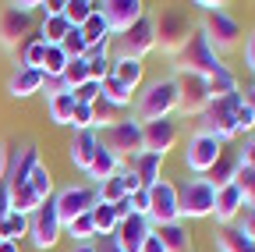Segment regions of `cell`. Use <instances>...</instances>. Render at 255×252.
Masks as SVG:
<instances>
[{"label": "cell", "instance_id": "cell-1", "mask_svg": "<svg viewBox=\"0 0 255 252\" xmlns=\"http://www.w3.org/2000/svg\"><path fill=\"white\" fill-rule=\"evenodd\" d=\"M181 107V89H177V75H163V78H152L135 92V110L131 117L138 124L159 121V117H174Z\"/></svg>", "mask_w": 255, "mask_h": 252}, {"label": "cell", "instance_id": "cell-2", "mask_svg": "<svg viewBox=\"0 0 255 252\" xmlns=\"http://www.w3.org/2000/svg\"><path fill=\"white\" fill-rule=\"evenodd\" d=\"M170 64H174V75H199V78H206V82H213V78H220L223 71H231L227 64H223V57L206 43V36L199 32H191L188 36V43L170 57Z\"/></svg>", "mask_w": 255, "mask_h": 252}, {"label": "cell", "instance_id": "cell-3", "mask_svg": "<svg viewBox=\"0 0 255 252\" xmlns=\"http://www.w3.org/2000/svg\"><path fill=\"white\" fill-rule=\"evenodd\" d=\"M199 28V21L191 18L184 7H159V14H152V32H156V50L159 53H167V57H174L184 43H188V36Z\"/></svg>", "mask_w": 255, "mask_h": 252}, {"label": "cell", "instance_id": "cell-4", "mask_svg": "<svg viewBox=\"0 0 255 252\" xmlns=\"http://www.w3.org/2000/svg\"><path fill=\"white\" fill-rule=\"evenodd\" d=\"M238 107H241V89L223 92V96H213L209 107L199 114V128L209 132V135H216L223 146L234 142V139H238V121H234Z\"/></svg>", "mask_w": 255, "mask_h": 252}, {"label": "cell", "instance_id": "cell-5", "mask_svg": "<svg viewBox=\"0 0 255 252\" xmlns=\"http://www.w3.org/2000/svg\"><path fill=\"white\" fill-rule=\"evenodd\" d=\"M39 11L36 0H18V4L0 7V50L18 53L25 39H32V14Z\"/></svg>", "mask_w": 255, "mask_h": 252}, {"label": "cell", "instance_id": "cell-6", "mask_svg": "<svg viewBox=\"0 0 255 252\" xmlns=\"http://www.w3.org/2000/svg\"><path fill=\"white\" fill-rule=\"evenodd\" d=\"M199 32H202V36H206V43L223 57V53H231V50H238V46H241L245 28H241V21H238L227 7L220 4L216 11H206V14H202Z\"/></svg>", "mask_w": 255, "mask_h": 252}, {"label": "cell", "instance_id": "cell-7", "mask_svg": "<svg viewBox=\"0 0 255 252\" xmlns=\"http://www.w3.org/2000/svg\"><path fill=\"white\" fill-rule=\"evenodd\" d=\"M96 135H100V146L110 149L121 164H131L135 156L145 149V146H142V124H138L135 117H121L117 124H110V128L96 132Z\"/></svg>", "mask_w": 255, "mask_h": 252}, {"label": "cell", "instance_id": "cell-8", "mask_svg": "<svg viewBox=\"0 0 255 252\" xmlns=\"http://www.w3.org/2000/svg\"><path fill=\"white\" fill-rule=\"evenodd\" d=\"M223 146L216 135H209V132H202V128H195L188 135V142H184V149H181V164L195 174V178H206L209 171H213V164L223 156Z\"/></svg>", "mask_w": 255, "mask_h": 252}, {"label": "cell", "instance_id": "cell-9", "mask_svg": "<svg viewBox=\"0 0 255 252\" xmlns=\"http://www.w3.org/2000/svg\"><path fill=\"white\" fill-rule=\"evenodd\" d=\"M213 203H216V188L206 178H188L177 188V206H181V220H209L213 217Z\"/></svg>", "mask_w": 255, "mask_h": 252}, {"label": "cell", "instance_id": "cell-10", "mask_svg": "<svg viewBox=\"0 0 255 252\" xmlns=\"http://www.w3.org/2000/svg\"><path fill=\"white\" fill-rule=\"evenodd\" d=\"M60 238H64V224H60V217L53 210V199H50V203H43L36 213L28 217V242H32V249L50 252Z\"/></svg>", "mask_w": 255, "mask_h": 252}, {"label": "cell", "instance_id": "cell-11", "mask_svg": "<svg viewBox=\"0 0 255 252\" xmlns=\"http://www.w3.org/2000/svg\"><path fill=\"white\" fill-rule=\"evenodd\" d=\"M96 11L103 14V21H107V28H110L114 39L124 36L138 18L149 14V7L142 4V0H103V4H96Z\"/></svg>", "mask_w": 255, "mask_h": 252}, {"label": "cell", "instance_id": "cell-12", "mask_svg": "<svg viewBox=\"0 0 255 252\" xmlns=\"http://www.w3.org/2000/svg\"><path fill=\"white\" fill-rule=\"evenodd\" d=\"M181 220V206H177V185L170 178H159L149 188V224H174Z\"/></svg>", "mask_w": 255, "mask_h": 252}, {"label": "cell", "instance_id": "cell-13", "mask_svg": "<svg viewBox=\"0 0 255 252\" xmlns=\"http://www.w3.org/2000/svg\"><path fill=\"white\" fill-rule=\"evenodd\" d=\"M96 206V188L92 185H68L53 192V210L60 217V224H71L78 213H89Z\"/></svg>", "mask_w": 255, "mask_h": 252}, {"label": "cell", "instance_id": "cell-14", "mask_svg": "<svg viewBox=\"0 0 255 252\" xmlns=\"http://www.w3.org/2000/svg\"><path fill=\"white\" fill-rule=\"evenodd\" d=\"M177 142H181V124L174 117H159V121L142 124V146H145V153H156V156H163V160H167V153Z\"/></svg>", "mask_w": 255, "mask_h": 252}, {"label": "cell", "instance_id": "cell-15", "mask_svg": "<svg viewBox=\"0 0 255 252\" xmlns=\"http://www.w3.org/2000/svg\"><path fill=\"white\" fill-rule=\"evenodd\" d=\"M117 53L124 57H138L145 60L149 53H156V32H152V14L138 18L124 36H117Z\"/></svg>", "mask_w": 255, "mask_h": 252}, {"label": "cell", "instance_id": "cell-16", "mask_svg": "<svg viewBox=\"0 0 255 252\" xmlns=\"http://www.w3.org/2000/svg\"><path fill=\"white\" fill-rule=\"evenodd\" d=\"M177 89H181V107H177V114H184V117H199V114L209 107V100H213L209 82L199 78V75H177Z\"/></svg>", "mask_w": 255, "mask_h": 252}, {"label": "cell", "instance_id": "cell-17", "mask_svg": "<svg viewBox=\"0 0 255 252\" xmlns=\"http://www.w3.org/2000/svg\"><path fill=\"white\" fill-rule=\"evenodd\" d=\"M149 231H152L149 217H135V213H128V217H121V220H117V231L110 235V242H114V249H117V252H142V245H145Z\"/></svg>", "mask_w": 255, "mask_h": 252}, {"label": "cell", "instance_id": "cell-18", "mask_svg": "<svg viewBox=\"0 0 255 252\" xmlns=\"http://www.w3.org/2000/svg\"><path fill=\"white\" fill-rule=\"evenodd\" d=\"M241 210H245V196H241V188L234 181L223 185V188H216V203H213L216 228H234L238 217H241Z\"/></svg>", "mask_w": 255, "mask_h": 252}, {"label": "cell", "instance_id": "cell-19", "mask_svg": "<svg viewBox=\"0 0 255 252\" xmlns=\"http://www.w3.org/2000/svg\"><path fill=\"white\" fill-rule=\"evenodd\" d=\"M43 89H46V75L39 68H14L11 78H7V96L11 100H28Z\"/></svg>", "mask_w": 255, "mask_h": 252}, {"label": "cell", "instance_id": "cell-20", "mask_svg": "<svg viewBox=\"0 0 255 252\" xmlns=\"http://www.w3.org/2000/svg\"><path fill=\"white\" fill-rule=\"evenodd\" d=\"M110 75H114L121 85H128L131 92H138V89L145 85V60H138V57H124V53H114V57H110Z\"/></svg>", "mask_w": 255, "mask_h": 252}, {"label": "cell", "instance_id": "cell-21", "mask_svg": "<svg viewBox=\"0 0 255 252\" xmlns=\"http://www.w3.org/2000/svg\"><path fill=\"white\" fill-rule=\"evenodd\" d=\"M152 235L159 238L167 252H195V242H191V231L184 220H174V224H156Z\"/></svg>", "mask_w": 255, "mask_h": 252}, {"label": "cell", "instance_id": "cell-22", "mask_svg": "<svg viewBox=\"0 0 255 252\" xmlns=\"http://www.w3.org/2000/svg\"><path fill=\"white\" fill-rule=\"evenodd\" d=\"M96 149H100V135H96V132H75V139L68 142V160H71V167L85 174L89 164H92V156H96Z\"/></svg>", "mask_w": 255, "mask_h": 252}, {"label": "cell", "instance_id": "cell-23", "mask_svg": "<svg viewBox=\"0 0 255 252\" xmlns=\"http://www.w3.org/2000/svg\"><path fill=\"white\" fill-rule=\"evenodd\" d=\"M46 96V110H50V121L53 124H71V114H75V96L71 92H64L60 85H53V89H46L43 92Z\"/></svg>", "mask_w": 255, "mask_h": 252}, {"label": "cell", "instance_id": "cell-24", "mask_svg": "<svg viewBox=\"0 0 255 252\" xmlns=\"http://www.w3.org/2000/svg\"><path fill=\"white\" fill-rule=\"evenodd\" d=\"M128 167H131V171L138 174L142 188H152L159 178H163V156H156V153H145V149H142V153H138Z\"/></svg>", "mask_w": 255, "mask_h": 252}, {"label": "cell", "instance_id": "cell-25", "mask_svg": "<svg viewBox=\"0 0 255 252\" xmlns=\"http://www.w3.org/2000/svg\"><path fill=\"white\" fill-rule=\"evenodd\" d=\"M124 164L117 160V156L110 153V149H96V156H92V164H89V171H85V178L92 181V185H100V181H107V178H114L117 171H121Z\"/></svg>", "mask_w": 255, "mask_h": 252}, {"label": "cell", "instance_id": "cell-26", "mask_svg": "<svg viewBox=\"0 0 255 252\" xmlns=\"http://www.w3.org/2000/svg\"><path fill=\"white\" fill-rule=\"evenodd\" d=\"M213 245H216V252H255V242L245 238L238 228H216Z\"/></svg>", "mask_w": 255, "mask_h": 252}, {"label": "cell", "instance_id": "cell-27", "mask_svg": "<svg viewBox=\"0 0 255 252\" xmlns=\"http://www.w3.org/2000/svg\"><path fill=\"white\" fill-rule=\"evenodd\" d=\"M234 174H238V153H234V149H223V156L213 164V171L206 174V181H209L213 188H223V185L234 181Z\"/></svg>", "mask_w": 255, "mask_h": 252}, {"label": "cell", "instance_id": "cell-28", "mask_svg": "<svg viewBox=\"0 0 255 252\" xmlns=\"http://www.w3.org/2000/svg\"><path fill=\"white\" fill-rule=\"evenodd\" d=\"M25 185L32 188V196H36L39 203H50V199H53V174H50V167H46L43 160L28 171V181H25Z\"/></svg>", "mask_w": 255, "mask_h": 252}, {"label": "cell", "instance_id": "cell-29", "mask_svg": "<svg viewBox=\"0 0 255 252\" xmlns=\"http://www.w3.org/2000/svg\"><path fill=\"white\" fill-rule=\"evenodd\" d=\"M85 64H89V78H92V82H103V78L110 75V39L100 43V46H92V50L85 53Z\"/></svg>", "mask_w": 255, "mask_h": 252}, {"label": "cell", "instance_id": "cell-30", "mask_svg": "<svg viewBox=\"0 0 255 252\" xmlns=\"http://www.w3.org/2000/svg\"><path fill=\"white\" fill-rule=\"evenodd\" d=\"M89 217H92L96 238H100V235H103V238H110V235L117 231V220H121V217H117V210H114V206H107V203H96V206L89 210Z\"/></svg>", "mask_w": 255, "mask_h": 252}, {"label": "cell", "instance_id": "cell-31", "mask_svg": "<svg viewBox=\"0 0 255 252\" xmlns=\"http://www.w3.org/2000/svg\"><path fill=\"white\" fill-rule=\"evenodd\" d=\"M21 238H28V217L7 210L0 217V242H21Z\"/></svg>", "mask_w": 255, "mask_h": 252}, {"label": "cell", "instance_id": "cell-32", "mask_svg": "<svg viewBox=\"0 0 255 252\" xmlns=\"http://www.w3.org/2000/svg\"><path fill=\"white\" fill-rule=\"evenodd\" d=\"M100 89H103V100L114 103L117 110H124V107H131V103H135V92L128 89V85H121L114 75H107V78L100 82Z\"/></svg>", "mask_w": 255, "mask_h": 252}, {"label": "cell", "instance_id": "cell-33", "mask_svg": "<svg viewBox=\"0 0 255 252\" xmlns=\"http://www.w3.org/2000/svg\"><path fill=\"white\" fill-rule=\"evenodd\" d=\"M78 32H82V39H85V46H89V50H92V46H100V43H107V39H114L100 11H92V14H89V21L78 28Z\"/></svg>", "mask_w": 255, "mask_h": 252}, {"label": "cell", "instance_id": "cell-34", "mask_svg": "<svg viewBox=\"0 0 255 252\" xmlns=\"http://www.w3.org/2000/svg\"><path fill=\"white\" fill-rule=\"evenodd\" d=\"M43 57H46V43H43L39 36H32V39H25V46L14 53V60H18L14 68H43Z\"/></svg>", "mask_w": 255, "mask_h": 252}, {"label": "cell", "instance_id": "cell-35", "mask_svg": "<svg viewBox=\"0 0 255 252\" xmlns=\"http://www.w3.org/2000/svg\"><path fill=\"white\" fill-rule=\"evenodd\" d=\"M68 21H64V14H57V18H43V25H39V39L46 43V46H60L64 43V36H68Z\"/></svg>", "mask_w": 255, "mask_h": 252}, {"label": "cell", "instance_id": "cell-36", "mask_svg": "<svg viewBox=\"0 0 255 252\" xmlns=\"http://www.w3.org/2000/svg\"><path fill=\"white\" fill-rule=\"evenodd\" d=\"M68 60H71V57L64 53L60 46H46V57H43V68H39V71L46 75V82H57V78L64 75V68H68Z\"/></svg>", "mask_w": 255, "mask_h": 252}, {"label": "cell", "instance_id": "cell-37", "mask_svg": "<svg viewBox=\"0 0 255 252\" xmlns=\"http://www.w3.org/2000/svg\"><path fill=\"white\" fill-rule=\"evenodd\" d=\"M64 235H68L75 245H85V242H92L96 238V228H92V217L89 213H78L71 224H64Z\"/></svg>", "mask_w": 255, "mask_h": 252}, {"label": "cell", "instance_id": "cell-38", "mask_svg": "<svg viewBox=\"0 0 255 252\" xmlns=\"http://www.w3.org/2000/svg\"><path fill=\"white\" fill-rule=\"evenodd\" d=\"M92 11H96V0H68V4H64V21L71 28H82Z\"/></svg>", "mask_w": 255, "mask_h": 252}, {"label": "cell", "instance_id": "cell-39", "mask_svg": "<svg viewBox=\"0 0 255 252\" xmlns=\"http://www.w3.org/2000/svg\"><path fill=\"white\" fill-rule=\"evenodd\" d=\"M92 188H96V203H107V206H117L121 199H128V196H124V185H121L117 174L107 178V181H100V185H92Z\"/></svg>", "mask_w": 255, "mask_h": 252}, {"label": "cell", "instance_id": "cell-40", "mask_svg": "<svg viewBox=\"0 0 255 252\" xmlns=\"http://www.w3.org/2000/svg\"><path fill=\"white\" fill-rule=\"evenodd\" d=\"M234 185L241 188V196H245V206H252V203H255V171H248V167H238V174H234Z\"/></svg>", "mask_w": 255, "mask_h": 252}, {"label": "cell", "instance_id": "cell-41", "mask_svg": "<svg viewBox=\"0 0 255 252\" xmlns=\"http://www.w3.org/2000/svg\"><path fill=\"white\" fill-rule=\"evenodd\" d=\"M60 50L68 53L71 60H75V57H85V53H89V46H85V39H82V32H78V28H68V36H64Z\"/></svg>", "mask_w": 255, "mask_h": 252}, {"label": "cell", "instance_id": "cell-42", "mask_svg": "<svg viewBox=\"0 0 255 252\" xmlns=\"http://www.w3.org/2000/svg\"><path fill=\"white\" fill-rule=\"evenodd\" d=\"M68 128H75V132H96V117H92V107H75V114H71V124Z\"/></svg>", "mask_w": 255, "mask_h": 252}, {"label": "cell", "instance_id": "cell-43", "mask_svg": "<svg viewBox=\"0 0 255 252\" xmlns=\"http://www.w3.org/2000/svg\"><path fill=\"white\" fill-rule=\"evenodd\" d=\"M71 96H75V103H82V107H92L96 100L103 96V89H100V82H92V78H89L85 85H78V89L71 92Z\"/></svg>", "mask_w": 255, "mask_h": 252}, {"label": "cell", "instance_id": "cell-44", "mask_svg": "<svg viewBox=\"0 0 255 252\" xmlns=\"http://www.w3.org/2000/svg\"><path fill=\"white\" fill-rule=\"evenodd\" d=\"M128 210L135 217H149V188H138L135 196H128Z\"/></svg>", "mask_w": 255, "mask_h": 252}, {"label": "cell", "instance_id": "cell-45", "mask_svg": "<svg viewBox=\"0 0 255 252\" xmlns=\"http://www.w3.org/2000/svg\"><path fill=\"white\" fill-rule=\"evenodd\" d=\"M234 153H238V167L255 171V135H248V139H245V146H241V149H234Z\"/></svg>", "mask_w": 255, "mask_h": 252}, {"label": "cell", "instance_id": "cell-46", "mask_svg": "<svg viewBox=\"0 0 255 252\" xmlns=\"http://www.w3.org/2000/svg\"><path fill=\"white\" fill-rule=\"evenodd\" d=\"M117 178H121V185H124V196H135V192H138V188H142V181H138V174H135L131 167H128V164H124V167L117 171Z\"/></svg>", "mask_w": 255, "mask_h": 252}, {"label": "cell", "instance_id": "cell-47", "mask_svg": "<svg viewBox=\"0 0 255 252\" xmlns=\"http://www.w3.org/2000/svg\"><path fill=\"white\" fill-rule=\"evenodd\" d=\"M234 228H238L245 238H252V242H255V210H252V206H245V210H241V217H238V224H234Z\"/></svg>", "mask_w": 255, "mask_h": 252}, {"label": "cell", "instance_id": "cell-48", "mask_svg": "<svg viewBox=\"0 0 255 252\" xmlns=\"http://www.w3.org/2000/svg\"><path fill=\"white\" fill-rule=\"evenodd\" d=\"M241 50H245V68L255 75V28L245 36V46H241Z\"/></svg>", "mask_w": 255, "mask_h": 252}, {"label": "cell", "instance_id": "cell-49", "mask_svg": "<svg viewBox=\"0 0 255 252\" xmlns=\"http://www.w3.org/2000/svg\"><path fill=\"white\" fill-rule=\"evenodd\" d=\"M241 100H245V107H248V110H252V114H255V82H252V85H245V89H241Z\"/></svg>", "mask_w": 255, "mask_h": 252}, {"label": "cell", "instance_id": "cell-50", "mask_svg": "<svg viewBox=\"0 0 255 252\" xmlns=\"http://www.w3.org/2000/svg\"><path fill=\"white\" fill-rule=\"evenodd\" d=\"M142 252H167V249H163V245H159V238H156V235L149 231V238H145V245H142Z\"/></svg>", "mask_w": 255, "mask_h": 252}, {"label": "cell", "instance_id": "cell-51", "mask_svg": "<svg viewBox=\"0 0 255 252\" xmlns=\"http://www.w3.org/2000/svg\"><path fill=\"white\" fill-rule=\"evenodd\" d=\"M71 252H100V249H96L92 242H85V245H71Z\"/></svg>", "mask_w": 255, "mask_h": 252}, {"label": "cell", "instance_id": "cell-52", "mask_svg": "<svg viewBox=\"0 0 255 252\" xmlns=\"http://www.w3.org/2000/svg\"><path fill=\"white\" fill-rule=\"evenodd\" d=\"M0 252H21L18 242H0Z\"/></svg>", "mask_w": 255, "mask_h": 252}, {"label": "cell", "instance_id": "cell-53", "mask_svg": "<svg viewBox=\"0 0 255 252\" xmlns=\"http://www.w3.org/2000/svg\"><path fill=\"white\" fill-rule=\"evenodd\" d=\"M252 210H255V203H252Z\"/></svg>", "mask_w": 255, "mask_h": 252}]
</instances>
